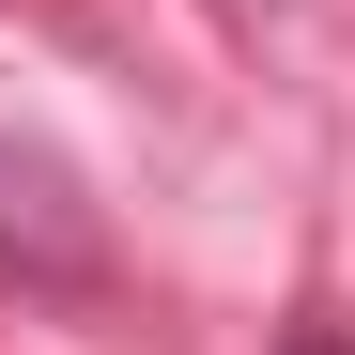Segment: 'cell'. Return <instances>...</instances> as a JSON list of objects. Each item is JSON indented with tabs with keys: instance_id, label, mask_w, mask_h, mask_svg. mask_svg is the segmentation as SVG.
Here are the masks:
<instances>
[{
	"instance_id": "6da1fadb",
	"label": "cell",
	"mask_w": 355,
	"mask_h": 355,
	"mask_svg": "<svg viewBox=\"0 0 355 355\" xmlns=\"http://www.w3.org/2000/svg\"><path fill=\"white\" fill-rule=\"evenodd\" d=\"M0 278H46V293L93 278V216L46 155H0Z\"/></svg>"
},
{
	"instance_id": "7a4b0ae2",
	"label": "cell",
	"mask_w": 355,
	"mask_h": 355,
	"mask_svg": "<svg viewBox=\"0 0 355 355\" xmlns=\"http://www.w3.org/2000/svg\"><path fill=\"white\" fill-rule=\"evenodd\" d=\"M278 355H355V340H340V324H293V340H278Z\"/></svg>"
}]
</instances>
